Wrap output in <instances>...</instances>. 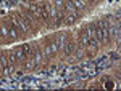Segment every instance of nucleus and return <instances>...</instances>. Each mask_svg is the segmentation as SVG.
Instances as JSON below:
<instances>
[{
    "label": "nucleus",
    "mask_w": 121,
    "mask_h": 91,
    "mask_svg": "<svg viewBox=\"0 0 121 91\" xmlns=\"http://www.w3.org/2000/svg\"><path fill=\"white\" fill-rule=\"evenodd\" d=\"M0 37L2 38H8V27L7 26H0Z\"/></svg>",
    "instance_id": "obj_10"
},
{
    "label": "nucleus",
    "mask_w": 121,
    "mask_h": 91,
    "mask_svg": "<svg viewBox=\"0 0 121 91\" xmlns=\"http://www.w3.org/2000/svg\"><path fill=\"white\" fill-rule=\"evenodd\" d=\"M79 45L84 46V48H87V46H89V34H87L86 27L82 29V32H81V35H79Z\"/></svg>",
    "instance_id": "obj_4"
},
{
    "label": "nucleus",
    "mask_w": 121,
    "mask_h": 91,
    "mask_svg": "<svg viewBox=\"0 0 121 91\" xmlns=\"http://www.w3.org/2000/svg\"><path fill=\"white\" fill-rule=\"evenodd\" d=\"M58 45H56V42H50V43H47V46L44 48V51H42V55L47 56V58H50V56H55L58 53Z\"/></svg>",
    "instance_id": "obj_2"
},
{
    "label": "nucleus",
    "mask_w": 121,
    "mask_h": 91,
    "mask_svg": "<svg viewBox=\"0 0 121 91\" xmlns=\"http://www.w3.org/2000/svg\"><path fill=\"white\" fill-rule=\"evenodd\" d=\"M8 35L11 37V38H16V37H18V30H16V26H15V24H11L8 27Z\"/></svg>",
    "instance_id": "obj_9"
},
{
    "label": "nucleus",
    "mask_w": 121,
    "mask_h": 91,
    "mask_svg": "<svg viewBox=\"0 0 121 91\" xmlns=\"http://www.w3.org/2000/svg\"><path fill=\"white\" fill-rule=\"evenodd\" d=\"M13 19H15V22H16V26H18L21 30H24V32H29V27H31V22L26 21V18H23L21 15H13Z\"/></svg>",
    "instance_id": "obj_1"
},
{
    "label": "nucleus",
    "mask_w": 121,
    "mask_h": 91,
    "mask_svg": "<svg viewBox=\"0 0 121 91\" xmlns=\"http://www.w3.org/2000/svg\"><path fill=\"white\" fill-rule=\"evenodd\" d=\"M65 55L66 56H69V55H73L74 53V50H76V43L74 42H66V45H65Z\"/></svg>",
    "instance_id": "obj_6"
},
{
    "label": "nucleus",
    "mask_w": 121,
    "mask_h": 91,
    "mask_svg": "<svg viewBox=\"0 0 121 91\" xmlns=\"http://www.w3.org/2000/svg\"><path fill=\"white\" fill-rule=\"evenodd\" d=\"M55 42H56V45H58V48H60V50H63V48H65V45H66L65 35H58V38H56Z\"/></svg>",
    "instance_id": "obj_8"
},
{
    "label": "nucleus",
    "mask_w": 121,
    "mask_h": 91,
    "mask_svg": "<svg viewBox=\"0 0 121 91\" xmlns=\"http://www.w3.org/2000/svg\"><path fill=\"white\" fill-rule=\"evenodd\" d=\"M53 7H55L58 11H61V13H65V8H66V2L65 0H55V3H53Z\"/></svg>",
    "instance_id": "obj_7"
},
{
    "label": "nucleus",
    "mask_w": 121,
    "mask_h": 91,
    "mask_svg": "<svg viewBox=\"0 0 121 91\" xmlns=\"http://www.w3.org/2000/svg\"><path fill=\"white\" fill-rule=\"evenodd\" d=\"M89 2L91 0H71V3H73V7H74V10H84L87 8V5H89Z\"/></svg>",
    "instance_id": "obj_5"
},
{
    "label": "nucleus",
    "mask_w": 121,
    "mask_h": 91,
    "mask_svg": "<svg viewBox=\"0 0 121 91\" xmlns=\"http://www.w3.org/2000/svg\"><path fill=\"white\" fill-rule=\"evenodd\" d=\"M79 18V15H78V11H69V13H65V16H63V24L65 26H71V24H74L76 21Z\"/></svg>",
    "instance_id": "obj_3"
},
{
    "label": "nucleus",
    "mask_w": 121,
    "mask_h": 91,
    "mask_svg": "<svg viewBox=\"0 0 121 91\" xmlns=\"http://www.w3.org/2000/svg\"><path fill=\"white\" fill-rule=\"evenodd\" d=\"M0 70H2V64H0Z\"/></svg>",
    "instance_id": "obj_11"
}]
</instances>
